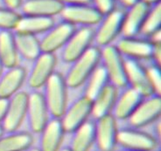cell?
<instances>
[{"label":"cell","instance_id":"obj_1","mask_svg":"<svg viewBox=\"0 0 161 151\" xmlns=\"http://www.w3.org/2000/svg\"><path fill=\"white\" fill-rule=\"evenodd\" d=\"M100 60L101 50L91 46L84 54L73 62L72 67L64 78L67 86L75 88L83 85L100 64Z\"/></svg>","mask_w":161,"mask_h":151},{"label":"cell","instance_id":"obj_2","mask_svg":"<svg viewBox=\"0 0 161 151\" xmlns=\"http://www.w3.org/2000/svg\"><path fill=\"white\" fill-rule=\"evenodd\" d=\"M45 101L53 118L60 119L66 111L68 102L67 84L63 76L59 73H53L47 81Z\"/></svg>","mask_w":161,"mask_h":151},{"label":"cell","instance_id":"obj_3","mask_svg":"<svg viewBox=\"0 0 161 151\" xmlns=\"http://www.w3.org/2000/svg\"><path fill=\"white\" fill-rule=\"evenodd\" d=\"M101 60H103L109 82L117 88H125L128 86L125 60L117 49V46H106L101 51Z\"/></svg>","mask_w":161,"mask_h":151},{"label":"cell","instance_id":"obj_4","mask_svg":"<svg viewBox=\"0 0 161 151\" xmlns=\"http://www.w3.org/2000/svg\"><path fill=\"white\" fill-rule=\"evenodd\" d=\"M117 144L128 150L155 151L158 146V140L139 128L130 127L118 130Z\"/></svg>","mask_w":161,"mask_h":151},{"label":"cell","instance_id":"obj_5","mask_svg":"<svg viewBox=\"0 0 161 151\" xmlns=\"http://www.w3.org/2000/svg\"><path fill=\"white\" fill-rule=\"evenodd\" d=\"M95 33L96 32L91 26H82L79 30H75L64 46L62 59L65 62L73 63L84 54L95 40Z\"/></svg>","mask_w":161,"mask_h":151},{"label":"cell","instance_id":"obj_6","mask_svg":"<svg viewBox=\"0 0 161 151\" xmlns=\"http://www.w3.org/2000/svg\"><path fill=\"white\" fill-rule=\"evenodd\" d=\"M92 100L83 95L76 100L60 118V121L65 133H73L78 127L86 122L91 116Z\"/></svg>","mask_w":161,"mask_h":151},{"label":"cell","instance_id":"obj_7","mask_svg":"<svg viewBox=\"0 0 161 151\" xmlns=\"http://www.w3.org/2000/svg\"><path fill=\"white\" fill-rule=\"evenodd\" d=\"M28 94L25 92H18L9 99L7 112L1 127L4 132L12 133L19 130L26 117Z\"/></svg>","mask_w":161,"mask_h":151},{"label":"cell","instance_id":"obj_8","mask_svg":"<svg viewBox=\"0 0 161 151\" xmlns=\"http://www.w3.org/2000/svg\"><path fill=\"white\" fill-rule=\"evenodd\" d=\"M160 115L161 96L153 94L143 100L128 120L131 127L140 128L156 122Z\"/></svg>","mask_w":161,"mask_h":151},{"label":"cell","instance_id":"obj_9","mask_svg":"<svg viewBox=\"0 0 161 151\" xmlns=\"http://www.w3.org/2000/svg\"><path fill=\"white\" fill-rule=\"evenodd\" d=\"M105 16L101 20V25L95 33V40L102 46L111 45V42L122 33L125 12L115 8Z\"/></svg>","mask_w":161,"mask_h":151},{"label":"cell","instance_id":"obj_10","mask_svg":"<svg viewBox=\"0 0 161 151\" xmlns=\"http://www.w3.org/2000/svg\"><path fill=\"white\" fill-rule=\"evenodd\" d=\"M64 21L72 24H81L83 26H91L99 24L103 15L96 7L90 4L64 5L60 13Z\"/></svg>","mask_w":161,"mask_h":151},{"label":"cell","instance_id":"obj_11","mask_svg":"<svg viewBox=\"0 0 161 151\" xmlns=\"http://www.w3.org/2000/svg\"><path fill=\"white\" fill-rule=\"evenodd\" d=\"M117 119L112 114L96 121V143L100 151H114L117 145Z\"/></svg>","mask_w":161,"mask_h":151},{"label":"cell","instance_id":"obj_12","mask_svg":"<svg viewBox=\"0 0 161 151\" xmlns=\"http://www.w3.org/2000/svg\"><path fill=\"white\" fill-rule=\"evenodd\" d=\"M48 109L44 95L39 92L28 94L26 117L29 127L33 133H40L48 121Z\"/></svg>","mask_w":161,"mask_h":151},{"label":"cell","instance_id":"obj_13","mask_svg":"<svg viewBox=\"0 0 161 151\" xmlns=\"http://www.w3.org/2000/svg\"><path fill=\"white\" fill-rule=\"evenodd\" d=\"M75 30V26L67 21L53 25L40 40L41 52L53 53L58 49L64 47Z\"/></svg>","mask_w":161,"mask_h":151},{"label":"cell","instance_id":"obj_14","mask_svg":"<svg viewBox=\"0 0 161 151\" xmlns=\"http://www.w3.org/2000/svg\"><path fill=\"white\" fill-rule=\"evenodd\" d=\"M125 69L128 85L130 88L138 92L144 98L154 94L147 70L137 60L127 58V60H125Z\"/></svg>","mask_w":161,"mask_h":151},{"label":"cell","instance_id":"obj_15","mask_svg":"<svg viewBox=\"0 0 161 151\" xmlns=\"http://www.w3.org/2000/svg\"><path fill=\"white\" fill-rule=\"evenodd\" d=\"M155 45L149 39H138L136 37H124L117 47L122 55L132 60H148L153 58Z\"/></svg>","mask_w":161,"mask_h":151},{"label":"cell","instance_id":"obj_16","mask_svg":"<svg viewBox=\"0 0 161 151\" xmlns=\"http://www.w3.org/2000/svg\"><path fill=\"white\" fill-rule=\"evenodd\" d=\"M55 66L56 57L53 53L41 52L35 60V63L28 77L29 86L32 88H40L45 86L54 73Z\"/></svg>","mask_w":161,"mask_h":151},{"label":"cell","instance_id":"obj_17","mask_svg":"<svg viewBox=\"0 0 161 151\" xmlns=\"http://www.w3.org/2000/svg\"><path fill=\"white\" fill-rule=\"evenodd\" d=\"M151 7V5L141 0L130 7L129 12L125 13L122 29L124 37H136L138 33H140Z\"/></svg>","mask_w":161,"mask_h":151},{"label":"cell","instance_id":"obj_18","mask_svg":"<svg viewBox=\"0 0 161 151\" xmlns=\"http://www.w3.org/2000/svg\"><path fill=\"white\" fill-rule=\"evenodd\" d=\"M40 134V151H59L61 148L65 131L60 119L53 118L48 121Z\"/></svg>","mask_w":161,"mask_h":151},{"label":"cell","instance_id":"obj_19","mask_svg":"<svg viewBox=\"0 0 161 151\" xmlns=\"http://www.w3.org/2000/svg\"><path fill=\"white\" fill-rule=\"evenodd\" d=\"M144 99L138 92L130 87L120 96H117L113 116L118 120H128Z\"/></svg>","mask_w":161,"mask_h":151},{"label":"cell","instance_id":"obj_20","mask_svg":"<svg viewBox=\"0 0 161 151\" xmlns=\"http://www.w3.org/2000/svg\"><path fill=\"white\" fill-rule=\"evenodd\" d=\"M26 78L25 69L19 66L9 68L0 78V98L10 99L19 92Z\"/></svg>","mask_w":161,"mask_h":151},{"label":"cell","instance_id":"obj_21","mask_svg":"<svg viewBox=\"0 0 161 151\" xmlns=\"http://www.w3.org/2000/svg\"><path fill=\"white\" fill-rule=\"evenodd\" d=\"M21 8L25 15L53 18L61 13L64 4L60 0H26Z\"/></svg>","mask_w":161,"mask_h":151},{"label":"cell","instance_id":"obj_22","mask_svg":"<svg viewBox=\"0 0 161 151\" xmlns=\"http://www.w3.org/2000/svg\"><path fill=\"white\" fill-rule=\"evenodd\" d=\"M117 87L111 83L108 84L98 95L92 100L91 116L96 120L103 116L110 115L117 99Z\"/></svg>","mask_w":161,"mask_h":151},{"label":"cell","instance_id":"obj_23","mask_svg":"<svg viewBox=\"0 0 161 151\" xmlns=\"http://www.w3.org/2000/svg\"><path fill=\"white\" fill-rule=\"evenodd\" d=\"M70 149L72 151H89L96 143V122L88 120L73 132Z\"/></svg>","mask_w":161,"mask_h":151},{"label":"cell","instance_id":"obj_24","mask_svg":"<svg viewBox=\"0 0 161 151\" xmlns=\"http://www.w3.org/2000/svg\"><path fill=\"white\" fill-rule=\"evenodd\" d=\"M18 53L29 60H35L41 53L40 40L36 35L16 32L14 34Z\"/></svg>","mask_w":161,"mask_h":151},{"label":"cell","instance_id":"obj_25","mask_svg":"<svg viewBox=\"0 0 161 151\" xmlns=\"http://www.w3.org/2000/svg\"><path fill=\"white\" fill-rule=\"evenodd\" d=\"M33 144V136L25 131L8 133L0 138V151H27Z\"/></svg>","mask_w":161,"mask_h":151},{"label":"cell","instance_id":"obj_26","mask_svg":"<svg viewBox=\"0 0 161 151\" xmlns=\"http://www.w3.org/2000/svg\"><path fill=\"white\" fill-rule=\"evenodd\" d=\"M54 25L53 19L51 17H40L25 15L21 16L16 28V32H25L33 35L48 32Z\"/></svg>","mask_w":161,"mask_h":151},{"label":"cell","instance_id":"obj_27","mask_svg":"<svg viewBox=\"0 0 161 151\" xmlns=\"http://www.w3.org/2000/svg\"><path fill=\"white\" fill-rule=\"evenodd\" d=\"M19 53L17 51L14 34L11 31L0 32V61L4 67L18 66Z\"/></svg>","mask_w":161,"mask_h":151},{"label":"cell","instance_id":"obj_28","mask_svg":"<svg viewBox=\"0 0 161 151\" xmlns=\"http://www.w3.org/2000/svg\"><path fill=\"white\" fill-rule=\"evenodd\" d=\"M85 83L87 84L84 95L93 100L108 84L110 83L104 67L99 64Z\"/></svg>","mask_w":161,"mask_h":151},{"label":"cell","instance_id":"obj_29","mask_svg":"<svg viewBox=\"0 0 161 151\" xmlns=\"http://www.w3.org/2000/svg\"><path fill=\"white\" fill-rule=\"evenodd\" d=\"M161 27V4L158 3L151 7L148 15L142 26L140 33L149 39L153 33L160 30Z\"/></svg>","mask_w":161,"mask_h":151},{"label":"cell","instance_id":"obj_30","mask_svg":"<svg viewBox=\"0 0 161 151\" xmlns=\"http://www.w3.org/2000/svg\"><path fill=\"white\" fill-rule=\"evenodd\" d=\"M21 16L10 8H0V30L11 31L16 30Z\"/></svg>","mask_w":161,"mask_h":151},{"label":"cell","instance_id":"obj_31","mask_svg":"<svg viewBox=\"0 0 161 151\" xmlns=\"http://www.w3.org/2000/svg\"><path fill=\"white\" fill-rule=\"evenodd\" d=\"M150 83L153 88L154 94L161 96V70L160 67L157 65H152L146 68Z\"/></svg>","mask_w":161,"mask_h":151},{"label":"cell","instance_id":"obj_32","mask_svg":"<svg viewBox=\"0 0 161 151\" xmlns=\"http://www.w3.org/2000/svg\"><path fill=\"white\" fill-rule=\"evenodd\" d=\"M96 4V8L103 14L106 15L115 9L116 0H92Z\"/></svg>","mask_w":161,"mask_h":151},{"label":"cell","instance_id":"obj_33","mask_svg":"<svg viewBox=\"0 0 161 151\" xmlns=\"http://www.w3.org/2000/svg\"><path fill=\"white\" fill-rule=\"evenodd\" d=\"M9 99H2L0 98V125L2 124L4 121L6 112H7V107H8Z\"/></svg>","mask_w":161,"mask_h":151},{"label":"cell","instance_id":"obj_34","mask_svg":"<svg viewBox=\"0 0 161 151\" xmlns=\"http://www.w3.org/2000/svg\"><path fill=\"white\" fill-rule=\"evenodd\" d=\"M152 60L155 61V65H157L158 67H160L161 64V44L155 45V48L153 51V58Z\"/></svg>","mask_w":161,"mask_h":151},{"label":"cell","instance_id":"obj_35","mask_svg":"<svg viewBox=\"0 0 161 151\" xmlns=\"http://www.w3.org/2000/svg\"><path fill=\"white\" fill-rule=\"evenodd\" d=\"M4 4L7 6V8L12 9V10H16L19 8L22 5L23 0H3Z\"/></svg>","mask_w":161,"mask_h":151},{"label":"cell","instance_id":"obj_36","mask_svg":"<svg viewBox=\"0 0 161 151\" xmlns=\"http://www.w3.org/2000/svg\"><path fill=\"white\" fill-rule=\"evenodd\" d=\"M64 5H76V4H89L92 0H60Z\"/></svg>","mask_w":161,"mask_h":151},{"label":"cell","instance_id":"obj_37","mask_svg":"<svg viewBox=\"0 0 161 151\" xmlns=\"http://www.w3.org/2000/svg\"><path fill=\"white\" fill-rule=\"evenodd\" d=\"M155 137L157 138L158 141L160 140L161 137V121L160 119H158L156 121V125H155Z\"/></svg>","mask_w":161,"mask_h":151},{"label":"cell","instance_id":"obj_38","mask_svg":"<svg viewBox=\"0 0 161 151\" xmlns=\"http://www.w3.org/2000/svg\"><path fill=\"white\" fill-rule=\"evenodd\" d=\"M117 1H119L123 5H125L126 7H129L130 8V7H131L136 3H137L139 0H117Z\"/></svg>","mask_w":161,"mask_h":151},{"label":"cell","instance_id":"obj_39","mask_svg":"<svg viewBox=\"0 0 161 151\" xmlns=\"http://www.w3.org/2000/svg\"><path fill=\"white\" fill-rule=\"evenodd\" d=\"M143 2H145L147 4H149L151 6H153L154 4H157L158 3H160V0H141Z\"/></svg>","mask_w":161,"mask_h":151},{"label":"cell","instance_id":"obj_40","mask_svg":"<svg viewBox=\"0 0 161 151\" xmlns=\"http://www.w3.org/2000/svg\"><path fill=\"white\" fill-rule=\"evenodd\" d=\"M3 69H4V66L2 65L1 61H0V78L2 76V73H3Z\"/></svg>","mask_w":161,"mask_h":151},{"label":"cell","instance_id":"obj_41","mask_svg":"<svg viewBox=\"0 0 161 151\" xmlns=\"http://www.w3.org/2000/svg\"><path fill=\"white\" fill-rule=\"evenodd\" d=\"M59 151H72L70 149V148L68 147V148H60Z\"/></svg>","mask_w":161,"mask_h":151},{"label":"cell","instance_id":"obj_42","mask_svg":"<svg viewBox=\"0 0 161 151\" xmlns=\"http://www.w3.org/2000/svg\"><path fill=\"white\" fill-rule=\"evenodd\" d=\"M27 151H40V148H29Z\"/></svg>","mask_w":161,"mask_h":151},{"label":"cell","instance_id":"obj_43","mask_svg":"<svg viewBox=\"0 0 161 151\" xmlns=\"http://www.w3.org/2000/svg\"><path fill=\"white\" fill-rule=\"evenodd\" d=\"M4 130H3V128H2V127H1V125H0V138L4 135Z\"/></svg>","mask_w":161,"mask_h":151},{"label":"cell","instance_id":"obj_44","mask_svg":"<svg viewBox=\"0 0 161 151\" xmlns=\"http://www.w3.org/2000/svg\"><path fill=\"white\" fill-rule=\"evenodd\" d=\"M121 151H133V150H128V149H124V150H121Z\"/></svg>","mask_w":161,"mask_h":151}]
</instances>
